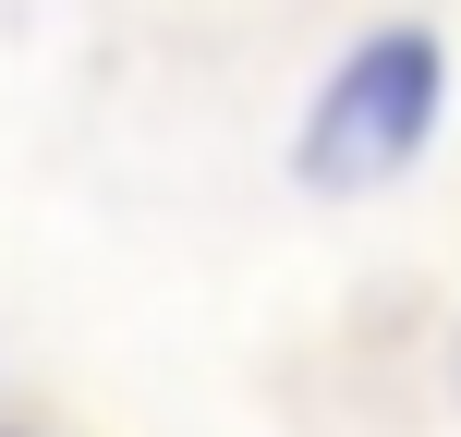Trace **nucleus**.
I'll list each match as a JSON object with an SVG mask.
<instances>
[{
	"label": "nucleus",
	"mask_w": 461,
	"mask_h": 437,
	"mask_svg": "<svg viewBox=\"0 0 461 437\" xmlns=\"http://www.w3.org/2000/svg\"><path fill=\"white\" fill-rule=\"evenodd\" d=\"M0 437H24V425H0Z\"/></svg>",
	"instance_id": "nucleus-3"
},
{
	"label": "nucleus",
	"mask_w": 461,
	"mask_h": 437,
	"mask_svg": "<svg viewBox=\"0 0 461 437\" xmlns=\"http://www.w3.org/2000/svg\"><path fill=\"white\" fill-rule=\"evenodd\" d=\"M449 377H461V341H449Z\"/></svg>",
	"instance_id": "nucleus-2"
},
{
	"label": "nucleus",
	"mask_w": 461,
	"mask_h": 437,
	"mask_svg": "<svg viewBox=\"0 0 461 437\" xmlns=\"http://www.w3.org/2000/svg\"><path fill=\"white\" fill-rule=\"evenodd\" d=\"M438 122H449V49H438V24H365V37L316 73V97H303V122H292V183L328 195V207L389 195L401 170H425Z\"/></svg>",
	"instance_id": "nucleus-1"
}]
</instances>
